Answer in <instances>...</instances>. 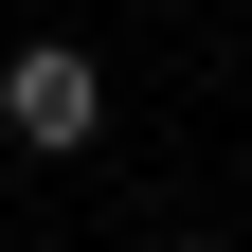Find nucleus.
Here are the masks:
<instances>
[{"instance_id": "1", "label": "nucleus", "mask_w": 252, "mask_h": 252, "mask_svg": "<svg viewBox=\"0 0 252 252\" xmlns=\"http://www.w3.org/2000/svg\"><path fill=\"white\" fill-rule=\"evenodd\" d=\"M90 126H108V54H90V36H18V54H0V144L72 162Z\"/></svg>"}, {"instance_id": "2", "label": "nucleus", "mask_w": 252, "mask_h": 252, "mask_svg": "<svg viewBox=\"0 0 252 252\" xmlns=\"http://www.w3.org/2000/svg\"><path fill=\"white\" fill-rule=\"evenodd\" d=\"M162 252H216V234H162Z\"/></svg>"}, {"instance_id": "3", "label": "nucleus", "mask_w": 252, "mask_h": 252, "mask_svg": "<svg viewBox=\"0 0 252 252\" xmlns=\"http://www.w3.org/2000/svg\"><path fill=\"white\" fill-rule=\"evenodd\" d=\"M234 252H252V234H234Z\"/></svg>"}]
</instances>
